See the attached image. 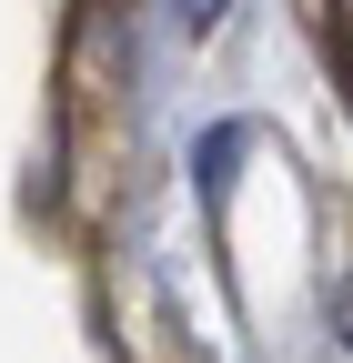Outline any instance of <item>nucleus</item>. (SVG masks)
<instances>
[{"instance_id": "obj_2", "label": "nucleus", "mask_w": 353, "mask_h": 363, "mask_svg": "<svg viewBox=\"0 0 353 363\" xmlns=\"http://www.w3.org/2000/svg\"><path fill=\"white\" fill-rule=\"evenodd\" d=\"M223 11H232V0H172V21H182V30H192V40H202V30H212V21H223Z\"/></svg>"}, {"instance_id": "obj_1", "label": "nucleus", "mask_w": 353, "mask_h": 363, "mask_svg": "<svg viewBox=\"0 0 353 363\" xmlns=\"http://www.w3.org/2000/svg\"><path fill=\"white\" fill-rule=\"evenodd\" d=\"M333 343H343V353H353V262H343V272H333Z\"/></svg>"}]
</instances>
